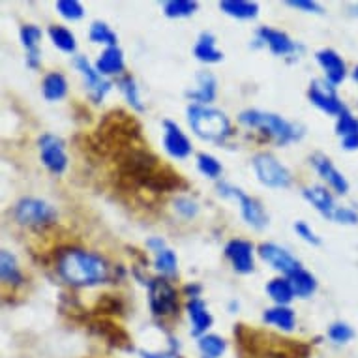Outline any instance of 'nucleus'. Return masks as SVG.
<instances>
[{
  "label": "nucleus",
  "mask_w": 358,
  "mask_h": 358,
  "mask_svg": "<svg viewBox=\"0 0 358 358\" xmlns=\"http://www.w3.org/2000/svg\"><path fill=\"white\" fill-rule=\"evenodd\" d=\"M257 252L263 261L271 264L274 271L283 274L285 278H291L294 272L302 268V263L289 252L287 248L274 244V242H261L257 246Z\"/></svg>",
  "instance_id": "11"
},
{
  "label": "nucleus",
  "mask_w": 358,
  "mask_h": 358,
  "mask_svg": "<svg viewBox=\"0 0 358 358\" xmlns=\"http://www.w3.org/2000/svg\"><path fill=\"white\" fill-rule=\"evenodd\" d=\"M197 347L203 358H220L227 349V341L217 334H205L197 340Z\"/></svg>",
  "instance_id": "35"
},
{
  "label": "nucleus",
  "mask_w": 358,
  "mask_h": 358,
  "mask_svg": "<svg viewBox=\"0 0 358 358\" xmlns=\"http://www.w3.org/2000/svg\"><path fill=\"white\" fill-rule=\"evenodd\" d=\"M90 330L100 336V338H103L109 345L117 347V349H124V351H131L134 349L128 332L122 327H118L113 321H109V319H96V321L90 323Z\"/></svg>",
  "instance_id": "19"
},
{
  "label": "nucleus",
  "mask_w": 358,
  "mask_h": 358,
  "mask_svg": "<svg viewBox=\"0 0 358 358\" xmlns=\"http://www.w3.org/2000/svg\"><path fill=\"white\" fill-rule=\"evenodd\" d=\"M117 85H118V88H120V92L124 94V98H126V101L129 103V107H131L134 111H137V113L145 111V103H143L141 94H139V87H137V83L134 77L129 76V73H126V76H122L120 79H118Z\"/></svg>",
  "instance_id": "32"
},
{
  "label": "nucleus",
  "mask_w": 358,
  "mask_h": 358,
  "mask_svg": "<svg viewBox=\"0 0 358 358\" xmlns=\"http://www.w3.org/2000/svg\"><path fill=\"white\" fill-rule=\"evenodd\" d=\"M315 60H317V64L323 68L324 81L330 83L334 88L343 83V79L347 77V66L345 62H343V59L336 53L334 49H319L317 53H315Z\"/></svg>",
  "instance_id": "16"
},
{
  "label": "nucleus",
  "mask_w": 358,
  "mask_h": 358,
  "mask_svg": "<svg viewBox=\"0 0 358 358\" xmlns=\"http://www.w3.org/2000/svg\"><path fill=\"white\" fill-rule=\"evenodd\" d=\"M195 79H197V88L188 90V92H186V98L194 101L195 106H208V103H212V101L216 100V77L212 76L210 71H199Z\"/></svg>",
  "instance_id": "21"
},
{
  "label": "nucleus",
  "mask_w": 358,
  "mask_h": 358,
  "mask_svg": "<svg viewBox=\"0 0 358 358\" xmlns=\"http://www.w3.org/2000/svg\"><path fill=\"white\" fill-rule=\"evenodd\" d=\"M124 311V302L115 294H101L96 304L94 313L98 315H118Z\"/></svg>",
  "instance_id": "41"
},
{
  "label": "nucleus",
  "mask_w": 358,
  "mask_h": 358,
  "mask_svg": "<svg viewBox=\"0 0 358 358\" xmlns=\"http://www.w3.org/2000/svg\"><path fill=\"white\" fill-rule=\"evenodd\" d=\"M308 98L313 106L321 109L323 113L330 115V117H338L343 111V103L340 101L336 88L327 83L324 79H313L308 88Z\"/></svg>",
  "instance_id": "13"
},
{
  "label": "nucleus",
  "mask_w": 358,
  "mask_h": 358,
  "mask_svg": "<svg viewBox=\"0 0 358 358\" xmlns=\"http://www.w3.org/2000/svg\"><path fill=\"white\" fill-rule=\"evenodd\" d=\"M154 268L164 278L171 280L178 274V257L171 248H165L154 255Z\"/></svg>",
  "instance_id": "33"
},
{
  "label": "nucleus",
  "mask_w": 358,
  "mask_h": 358,
  "mask_svg": "<svg viewBox=\"0 0 358 358\" xmlns=\"http://www.w3.org/2000/svg\"><path fill=\"white\" fill-rule=\"evenodd\" d=\"M94 68L98 70V73L103 77L122 76L124 68H126L122 49L118 48V45L117 48L103 49L100 57H98V60H96Z\"/></svg>",
  "instance_id": "22"
},
{
  "label": "nucleus",
  "mask_w": 358,
  "mask_h": 358,
  "mask_svg": "<svg viewBox=\"0 0 358 358\" xmlns=\"http://www.w3.org/2000/svg\"><path fill=\"white\" fill-rule=\"evenodd\" d=\"M238 122L248 128L263 129L264 134L274 139L280 147H285L289 143L299 141L300 137L304 136V131L296 126V124L289 122L283 117L276 113L259 111V109H246L238 115Z\"/></svg>",
  "instance_id": "5"
},
{
  "label": "nucleus",
  "mask_w": 358,
  "mask_h": 358,
  "mask_svg": "<svg viewBox=\"0 0 358 358\" xmlns=\"http://www.w3.org/2000/svg\"><path fill=\"white\" fill-rule=\"evenodd\" d=\"M291 8H296V10H302L306 13H323V6L319 2H313V0H289L287 2Z\"/></svg>",
  "instance_id": "46"
},
{
  "label": "nucleus",
  "mask_w": 358,
  "mask_h": 358,
  "mask_svg": "<svg viewBox=\"0 0 358 358\" xmlns=\"http://www.w3.org/2000/svg\"><path fill=\"white\" fill-rule=\"evenodd\" d=\"M332 220L336 223H341V225H357L358 212L352 210V208H347V206H336Z\"/></svg>",
  "instance_id": "45"
},
{
  "label": "nucleus",
  "mask_w": 358,
  "mask_h": 358,
  "mask_svg": "<svg viewBox=\"0 0 358 358\" xmlns=\"http://www.w3.org/2000/svg\"><path fill=\"white\" fill-rule=\"evenodd\" d=\"M96 137L100 141V147L103 145V148H113L118 156L128 148L137 147L136 143L141 139V126L128 113L117 109L101 118Z\"/></svg>",
  "instance_id": "3"
},
{
  "label": "nucleus",
  "mask_w": 358,
  "mask_h": 358,
  "mask_svg": "<svg viewBox=\"0 0 358 358\" xmlns=\"http://www.w3.org/2000/svg\"><path fill=\"white\" fill-rule=\"evenodd\" d=\"M186 311H188L189 323H192V336H195L199 340L201 336H205L210 330L212 323H214V317H212V313L208 311L206 304L201 299L188 300Z\"/></svg>",
  "instance_id": "20"
},
{
  "label": "nucleus",
  "mask_w": 358,
  "mask_h": 358,
  "mask_svg": "<svg viewBox=\"0 0 358 358\" xmlns=\"http://www.w3.org/2000/svg\"><path fill=\"white\" fill-rule=\"evenodd\" d=\"M147 248L150 250V252L158 253L162 252V250H165L167 248V244H165V241L162 238V236H150L147 241Z\"/></svg>",
  "instance_id": "47"
},
{
  "label": "nucleus",
  "mask_w": 358,
  "mask_h": 358,
  "mask_svg": "<svg viewBox=\"0 0 358 358\" xmlns=\"http://www.w3.org/2000/svg\"><path fill=\"white\" fill-rule=\"evenodd\" d=\"M263 321L266 324L276 327L282 332H293L296 324V315L289 306H274L263 311Z\"/></svg>",
  "instance_id": "26"
},
{
  "label": "nucleus",
  "mask_w": 358,
  "mask_h": 358,
  "mask_svg": "<svg viewBox=\"0 0 358 358\" xmlns=\"http://www.w3.org/2000/svg\"><path fill=\"white\" fill-rule=\"evenodd\" d=\"M55 268L70 287H96L113 280L111 264L100 253L77 246L60 248L55 257Z\"/></svg>",
  "instance_id": "1"
},
{
  "label": "nucleus",
  "mask_w": 358,
  "mask_h": 358,
  "mask_svg": "<svg viewBox=\"0 0 358 358\" xmlns=\"http://www.w3.org/2000/svg\"><path fill=\"white\" fill-rule=\"evenodd\" d=\"M336 134L343 139V137L357 136L358 134V118L352 115L347 107H343V111L338 115L336 120Z\"/></svg>",
  "instance_id": "39"
},
{
  "label": "nucleus",
  "mask_w": 358,
  "mask_h": 358,
  "mask_svg": "<svg viewBox=\"0 0 358 358\" xmlns=\"http://www.w3.org/2000/svg\"><path fill=\"white\" fill-rule=\"evenodd\" d=\"M148 306L156 319L178 317L180 313V302H178V291L173 283L164 276L150 278L147 282Z\"/></svg>",
  "instance_id": "6"
},
{
  "label": "nucleus",
  "mask_w": 358,
  "mask_h": 358,
  "mask_svg": "<svg viewBox=\"0 0 358 358\" xmlns=\"http://www.w3.org/2000/svg\"><path fill=\"white\" fill-rule=\"evenodd\" d=\"M302 195H304V199L308 201L315 210L321 212L324 217L332 220L336 210L334 197H332V194H330L324 186H308V188L302 189Z\"/></svg>",
  "instance_id": "23"
},
{
  "label": "nucleus",
  "mask_w": 358,
  "mask_h": 358,
  "mask_svg": "<svg viewBox=\"0 0 358 358\" xmlns=\"http://www.w3.org/2000/svg\"><path fill=\"white\" fill-rule=\"evenodd\" d=\"M235 310H238V304H236V302H231V313H235Z\"/></svg>",
  "instance_id": "51"
},
{
  "label": "nucleus",
  "mask_w": 358,
  "mask_h": 358,
  "mask_svg": "<svg viewBox=\"0 0 358 358\" xmlns=\"http://www.w3.org/2000/svg\"><path fill=\"white\" fill-rule=\"evenodd\" d=\"M352 77H355V81H358V66L352 70Z\"/></svg>",
  "instance_id": "52"
},
{
  "label": "nucleus",
  "mask_w": 358,
  "mask_h": 358,
  "mask_svg": "<svg viewBox=\"0 0 358 358\" xmlns=\"http://www.w3.org/2000/svg\"><path fill=\"white\" fill-rule=\"evenodd\" d=\"M199 10V2L195 0H167L164 2V15L169 19L192 17Z\"/></svg>",
  "instance_id": "34"
},
{
  "label": "nucleus",
  "mask_w": 358,
  "mask_h": 358,
  "mask_svg": "<svg viewBox=\"0 0 358 358\" xmlns=\"http://www.w3.org/2000/svg\"><path fill=\"white\" fill-rule=\"evenodd\" d=\"M257 41L266 45L271 49V53L276 55V57H287V55L296 53V43L283 30L261 27L257 30Z\"/></svg>",
  "instance_id": "18"
},
{
  "label": "nucleus",
  "mask_w": 358,
  "mask_h": 358,
  "mask_svg": "<svg viewBox=\"0 0 358 358\" xmlns=\"http://www.w3.org/2000/svg\"><path fill=\"white\" fill-rule=\"evenodd\" d=\"M40 147V159L45 169L53 175H62L68 169V154H66L64 141L55 134H43L38 139Z\"/></svg>",
  "instance_id": "10"
},
{
  "label": "nucleus",
  "mask_w": 358,
  "mask_h": 358,
  "mask_svg": "<svg viewBox=\"0 0 358 358\" xmlns=\"http://www.w3.org/2000/svg\"><path fill=\"white\" fill-rule=\"evenodd\" d=\"M0 278H2V283L10 285V287H19L24 283V276L19 268L17 259L8 250L0 252Z\"/></svg>",
  "instance_id": "25"
},
{
  "label": "nucleus",
  "mask_w": 358,
  "mask_h": 358,
  "mask_svg": "<svg viewBox=\"0 0 358 358\" xmlns=\"http://www.w3.org/2000/svg\"><path fill=\"white\" fill-rule=\"evenodd\" d=\"M329 338L334 343H349L355 338V330L347 323H343V321H338V323L330 324Z\"/></svg>",
  "instance_id": "42"
},
{
  "label": "nucleus",
  "mask_w": 358,
  "mask_h": 358,
  "mask_svg": "<svg viewBox=\"0 0 358 358\" xmlns=\"http://www.w3.org/2000/svg\"><path fill=\"white\" fill-rule=\"evenodd\" d=\"M186 115H188V124L192 131L203 141L223 143L227 137L233 136L231 120L220 109L192 103L186 109Z\"/></svg>",
  "instance_id": "4"
},
{
  "label": "nucleus",
  "mask_w": 358,
  "mask_h": 358,
  "mask_svg": "<svg viewBox=\"0 0 358 358\" xmlns=\"http://www.w3.org/2000/svg\"><path fill=\"white\" fill-rule=\"evenodd\" d=\"M253 252H255V246L250 241H244V238H233L223 248V253H225V257L233 266V271L238 272V274H244V276L255 271Z\"/></svg>",
  "instance_id": "14"
},
{
  "label": "nucleus",
  "mask_w": 358,
  "mask_h": 358,
  "mask_svg": "<svg viewBox=\"0 0 358 358\" xmlns=\"http://www.w3.org/2000/svg\"><path fill=\"white\" fill-rule=\"evenodd\" d=\"M289 282L293 285L294 296H299V299H310L311 294L317 291L319 285L317 278L306 271V268H300L299 272H294L293 276L289 278Z\"/></svg>",
  "instance_id": "30"
},
{
  "label": "nucleus",
  "mask_w": 358,
  "mask_h": 358,
  "mask_svg": "<svg viewBox=\"0 0 358 358\" xmlns=\"http://www.w3.org/2000/svg\"><path fill=\"white\" fill-rule=\"evenodd\" d=\"M293 229H294V233H296V235L302 238V241L308 242V244H311V246H319V244H321V238L317 236V233L311 229L308 223L302 222V220L294 223Z\"/></svg>",
  "instance_id": "44"
},
{
  "label": "nucleus",
  "mask_w": 358,
  "mask_h": 358,
  "mask_svg": "<svg viewBox=\"0 0 358 358\" xmlns=\"http://www.w3.org/2000/svg\"><path fill=\"white\" fill-rule=\"evenodd\" d=\"M49 38L53 41V45L60 49L62 53L73 55L77 51V40L76 34L70 29H66L62 24H51L48 30Z\"/></svg>",
  "instance_id": "31"
},
{
  "label": "nucleus",
  "mask_w": 358,
  "mask_h": 358,
  "mask_svg": "<svg viewBox=\"0 0 358 358\" xmlns=\"http://www.w3.org/2000/svg\"><path fill=\"white\" fill-rule=\"evenodd\" d=\"M19 38H21L23 48L27 49V55L40 53V43L41 38H43V32H41L40 27H36V24H23L21 30H19Z\"/></svg>",
  "instance_id": "37"
},
{
  "label": "nucleus",
  "mask_w": 358,
  "mask_h": 358,
  "mask_svg": "<svg viewBox=\"0 0 358 358\" xmlns=\"http://www.w3.org/2000/svg\"><path fill=\"white\" fill-rule=\"evenodd\" d=\"M175 210L184 217H195L199 214V205L188 195H180L175 199Z\"/></svg>",
  "instance_id": "43"
},
{
  "label": "nucleus",
  "mask_w": 358,
  "mask_h": 358,
  "mask_svg": "<svg viewBox=\"0 0 358 358\" xmlns=\"http://www.w3.org/2000/svg\"><path fill=\"white\" fill-rule=\"evenodd\" d=\"M73 66H76L77 71H79L83 76V79H85V87H87L90 100L94 101V103H101L103 98L107 96V92L111 90L113 83L107 81L103 76H100L98 70H96L94 66L88 62L87 57H83V55H77L76 59H73Z\"/></svg>",
  "instance_id": "12"
},
{
  "label": "nucleus",
  "mask_w": 358,
  "mask_h": 358,
  "mask_svg": "<svg viewBox=\"0 0 358 358\" xmlns=\"http://www.w3.org/2000/svg\"><path fill=\"white\" fill-rule=\"evenodd\" d=\"M195 162H197V169H199V173L203 176H206V178L217 180V178L222 176V164H220V159L214 158L212 154L199 152L197 154V158H195Z\"/></svg>",
  "instance_id": "38"
},
{
  "label": "nucleus",
  "mask_w": 358,
  "mask_h": 358,
  "mask_svg": "<svg viewBox=\"0 0 358 358\" xmlns=\"http://www.w3.org/2000/svg\"><path fill=\"white\" fill-rule=\"evenodd\" d=\"M266 294L276 306H289L294 300L293 285L289 278H274L266 283Z\"/></svg>",
  "instance_id": "29"
},
{
  "label": "nucleus",
  "mask_w": 358,
  "mask_h": 358,
  "mask_svg": "<svg viewBox=\"0 0 358 358\" xmlns=\"http://www.w3.org/2000/svg\"><path fill=\"white\" fill-rule=\"evenodd\" d=\"M143 358H182L180 355H176L175 351L167 352H150V351H141Z\"/></svg>",
  "instance_id": "49"
},
{
  "label": "nucleus",
  "mask_w": 358,
  "mask_h": 358,
  "mask_svg": "<svg viewBox=\"0 0 358 358\" xmlns=\"http://www.w3.org/2000/svg\"><path fill=\"white\" fill-rule=\"evenodd\" d=\"M235 336L241 347L253 357L261 358H308V345L293 340H280L272 336H263L259 332L246 329L238 324L235 329Z\"/></svg>",
  "instance_id": "2"
},
{
  "label": "nucleus",
  "mask_w": 358,
  "mask_h": 358,
  "mask_svg": "<svg viewBox=\"0 0 358 358\" xmlns=\"http://www.w3.org/2000/svg\"><path fill=\"white\" fill-rule=\"evenodd\" d=\"M13 216L21 225L29 227H49L57 223L59 212L48 201L38 197H23L13 206Z\"/></svg>",
  "instance_id": "9"
},
{
  "label": "nucleus",
  "mask_w": 358,
  "mask_h": 358,
  "mask_svg": "<svg viewBox=\"0 0 358 358\" xmlns=\"http://www.w3.org/2000/svg\"><path fill=\"white\" fill-rule=\"evenodd\" d=\"M341 147L345 150H358V134L357 136H349L341 139Z\"/></svg>",
  "instance_id": "50"
},
{
  "label": "nucleus",
  "mask_w": 358,
  "mask_h": 358,
  "mask_svg": "<svg viewBox=\"0 0 358 358\" xmlns=\"http://www.w3.org/2000/svg\"><path fill=\"white\" fill-rule=\"evenodd\" d=\"M220 10L225 15L241 19V21H250V19H255L259 15V4L250 2V0H222Z\"/></svg>",
  "instance_id": "27"
},
{
  "label": "nucleus",
  "mask_w": 358,
  "mask_h": 358,
  "mask_svg": "<svg viewBox=\"0 0 358 358\" xmlns=\"http://www.w3.org/2000/svg\"><path fill=\"white\" fill-rule=\"evenodd\" d=\"M55 10L66 21H79V19L85 17V8L79 0H59L55 4Z\"/></svg>",
  "instance_id": "40"
},
{
  "label": "nucleus",
  "mask_w": 358,
  "mask_h": 358,
  "mask_svg": "<svg viewBox=\"0 0 358 358\" xmlns=\"http://www.w3.org/2000/svg\"><path fill=\"white\" fill-rule=\"evenodd\" d=\"M88 40L92 43H98V45H106V48H117L118 38L109 24L103 23V21H94L88 30Z\"/></svg>",
  "instance_id": "36"
},
{
  "label": "nucleus",
  "mask_w": 358,
  "mask_h": 358,
  "mask_svg": "<svg viewBox=\"0 0 358 358\" xmlns=\"http://www.w3.org/2000/svg\"><path fill=\"white\" fill-rule=\"evenodd\" d=\"M194 57L205 64H217L223 60V53L216 49V38L212 32H201L194 48Z\"/></svg>",
  "instance_id": "24"
},
{
  "label": "nucleus",
  "mask_w": 358,
  "mask_h": 358,
  "mask_svg": "<svg viewBox=\"0 0 358 358\" xmlns=\"http://www.w3.org/2000/svg\"><path fill=\"white\" fill-rule=\"evenodd\" d=\"M164 150L173 159H186L194 152V145L182 128L173 120H164Z\"/></svg>",
  "instance_id": "15"
},
{
  "label": "nucleus",
  "mask_w": 358,
  "mask_h": 358,
  "mask_svg": "<svg viewBox=\"0 0 358 358\" xmlns=\"http://www.w3.org/2000/svg\"><path fill=\"white\" fill-rule=\"evenodd\" d=\"M253 173L266 188L285 189L293 184V175L285 165L271 152H257L252 158Z\"/></svg>",
  "instance_id": "7"
},
{
  "label": "nucleus",
  "mask_w": 358,
  "mask_h": 358,
  "mask_svg": "<svg viewBox=\"0 0 358 358\" xmlns=\"http://www.w3.org/2000/svg\"><path fill=\"white\" fill-rule=\"evenodd\" d=\"M217 195L220 197H225V199H235L241 206V214L244 217V222L253 227V229L263 231L266 225H268V214L264 212L263 205L259 203L255 197L244 194L241 188H236L229 182H217L216 186Z\"/></svg>",
  "instance_id": "8"
},
{
  "label": "nucleus",
  "mask_w": 358,
  "mask_h": 358,
  "mask_svg": "<svg viewBox=\"0 0 358 358\" xmlns=\"http://www.w3.org/2000/svg\"><path fill=\"white\" fill-rule=\"evenodd\" d=\"M182 293L188 296L189 300H194V299H199L201 293H203V287H201L199 283H188L186 287L182 289Z\"/></svg>",
  "instance_id": "48"
},
{
  "label": "nucleus",
  "mask_w": 358,
  "mask_h": 358,
  "mask_svg": "<svg viewBox=\"0 0 358 358\" xmlns=\"http://www.w3.org/2000/svg\"><path fill=\"white\" fill-rule=\"evenodd\" d=\"M310 162L311 165L315 167V171H317L319 175H321V178L327 180V184L334 189L336 194L345 195L347 192H349V182H347V178L341 175L340 171L336 169L334 164L330 162V158H327L324 154L317 152L311 156Z\"/></svg>",
  "instance_id": "17"
},
{
  "label": "nucleus",
  "mask_w": 358,
  "mask_h": 358,
  "mask_svg": "<svg viewBox=\"0 0 358 358\" xmlns=\"http://www.w3.org/2000/svg\"><path fill=\"white\" fill-rule=\"evenodd\" d=\"M41 94L48 101L64 100L68 94V81L60 71H51L41 81Z\"/></svg>",
  "instance_id": "28"
}]
</instances>
